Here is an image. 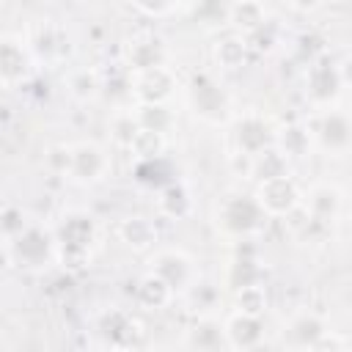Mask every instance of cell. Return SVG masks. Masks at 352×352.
<instances>
[{
    "mask_svg": "<svg viewBox=\"0 0 352 352\" xmlns=\"http://www.w3.org/2000/svg\"><path fill=\"white\" fill-rule=\"evenodd\" d=\"M258 206L264 212H270V214H283V212H292L297 206V190L286 179V173H275V176H267L261 182Z\"/></svg>",
    "mask_w": 352,
    "mask_h": 352,
    "instance_id": "cell-1",
    "label": "cell"
}]
</instances>
